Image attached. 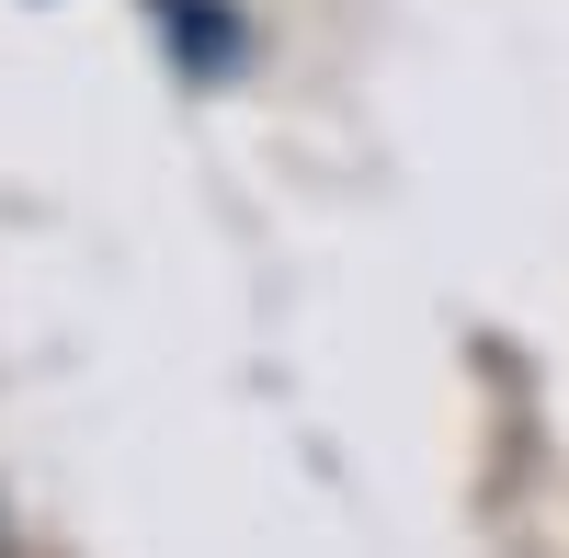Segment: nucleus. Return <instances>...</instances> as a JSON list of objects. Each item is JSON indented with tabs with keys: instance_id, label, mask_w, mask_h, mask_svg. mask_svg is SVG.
I'll return each instance as SVG.
<instances>
[{
	"instance_id": "1",
	"label": "nucleus",
	"mask_w": 569,
	"mask_h": 558,
	"mask_svg": "<svg viewBox=\"0 0 569 558\" xmlns=\"http://www.w3.org/2000/svg\"><path fill=\"white\" fill-rule=\"evenodd\" d=\"M160 23H171V46H194V58H228V46H240L217 12H194V0H160Z\"/></svg>"
}]
</instances>
